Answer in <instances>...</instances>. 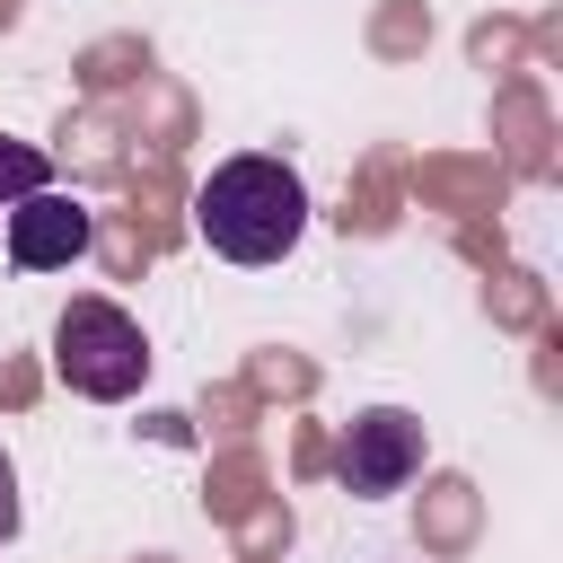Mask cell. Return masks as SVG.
<instances>
[{"label": "cell", "instance_id": "obj_1", "mask_svg": "<svg viewBox=\"0 0 563 563\" xmlns=\"http://www.w3.org/2000/svg\"><path fill=\"white\" fill-rule=\"evenodd\" d=\"M194 229L229 264H282L299 246V229H308V185L282 158H264V150L220 158L202 176V194H194Z\"/></svg>", "mask_w": 563, "mask_h": 563}, {"label": "cell", "instance_id": "obj_2", "mask_svg": "<svg viewBox=\"0 0 563 563\" xmlns=\"http://www.w3.org/2000/svg\"><path fill=\"white\" fill-rule=\"evenodd\" d=\"M53 343H62V352H53L62 378H70L79 396H97V405L132 396L141 369H150V343H141V325H132L114 299H70L62 325H53Z\"/></svg>", "mask_w": 563, "mask_h": 563}, {"label": "cell", "instance_id": "obj_3", "mask_svg": "<svg viewBox=\"0 0 563 563\" xmlns=\"http://www.w3.org/2000/svg\"><path fill=\"white\" fill-rule=\"evenodd\" d=\"M334 466H343V493H361V501L405 493V475L422 466V422H413L405 405H369V413H352Z\"/></svg>", "mask_w": 563, "mask_h": 563}, {"label": "cell", "instance_id": "obj_4", "mask_svg": "<svg viewBox=\"0 0 563 563\" xmlns=\"http://www.w3.org/2000/svg\"><path fill=\"white\" fill-rule=\"evenodd\" d=\"M88 246V211L70 202V194H26L18 211H9V264L18 273H53V264H70Z\"/></svg>", "mask_w": 563, "mask_h": 563}, {"label": "cell", "instance_id": "obj_5", "mask_svg": "<svg viewBox=\"0 0 563 563\" xmlns=\"http://www.w3.org/2000/svg\"><path fill=\"white\" fill-rule=\"evenodd\" d=\"M44 185H53V158L26 150V141H0V202H26V194H44Z\"/></svg>", "mask_w": 563, "mask_h": 563}, {"label": "cell", "instance_id": "obj_6", "mask_svg": "<svg viewBox=\"0 0 563 563\" xmlns=\"http://www.w3.org/2000/svg\"><path fill=\"white\" fill-rule=\"evenodd\" d=\"M18 537V475H9V457H0V545Z\"/></svg>", "mask_w": 563, "mask_h": 563}]
</instances>
